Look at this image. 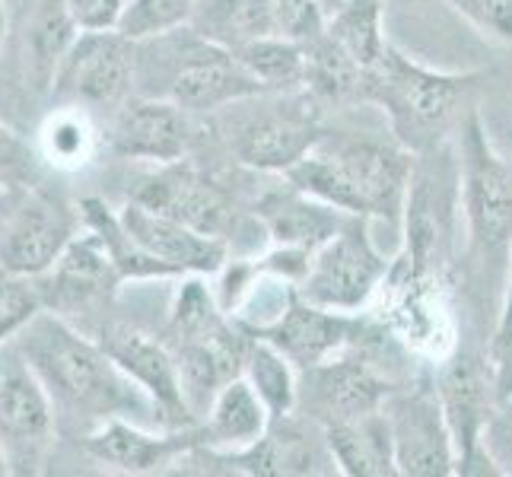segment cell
<instances>
[{"label": "cell", "instance_id": "obj_4", "mask_svg": "<svg viewBox=\"0 0 512 477\" xmlns=\"http://www.w3.org/2000/svg\"><path fill=\"white\" fill-rule=\"evenodd\" d=\"M144 42L156 48V80H163V90L156 96L172 99L191 115L271 96L233 51L204 42L198 32H191V26L153 35V39ZM147 77H153V70L150 74H137V83Z\"/></svg>", "mask_w": 512, "mask_h": 477}, {"label": "cell", "instance_id": "obj_23", "mask_svg": "<svg viewBox=\"0 0 512 477\" xmlns=\"http://www.w3.org/2000/svg\"><path fill=\"white\" fill-rule=\"evenodd\" d=\"M328 449L338 474L344 477H395V443L392 427L382 408L347 417L325 427Z\"/></svg>", "mask_w": 512, "mask_h": 477}, {"label": "cell", "instance_id": "obj_7", "mask_svg": "<svg viewBox=\"0 0 512 477\" xmlns=\"http://www.w3.org/2000/svg\"><path fill=\"white\" fill-rule=\"evenodd\" d=\"M369 223L373 217L350 214L338 233L315 249L306 277L296 284L299 296L334 312H366L392 268L369 236Z\"/></svg>", "mask_w": 512, "mask_h": 477}, {"label": "cell", "instance_id": "obj_27", "mask_svg": "<svg viewBox=\"0 0 512 477\" xmlns=\"http://www.w3.org/2000/svg\"><path fill=\"white\" fill-rule=\"evenodd\" d=\"M363 67L350 51L325 29L306 45V80L303 90L315 102H360Z\"/></svg>", "mask_w": 512, "mask_h": 477}, {"label": "cell", "instance_id": "obj_20", "mask_svg": "<svg viewBox=\"0 0 512 477\" xmlns=\"http://www.w3.org/2000/svg\"><path fill=\"white\" fill-rule=\"evenodd\" d=\"M80 446L99 465H109L125 474H153V471H166L169 465H179V458L188 449L201 446V430L163 427L160 433H150L137 420L112 417L86 436H80Z\"/></svg>", "mask_w": 512, "mask_h": 477}, {"label": "cell", "instance_id": "obj_14", "mask_svg": "<svg viewBox=\"0 0 512 477\" xmlns=\"http://www.w3.org/2000/svg\"><path fill=\"white\" fill-rule=\"evenodd\" d=\"M77 236V214L58 194L29 185L16 194L0 223V268L20 277H42Z\"/></svg>", "mask_w": 512, "mask_h": 477}, {"label": "cell", "instance_id": "obj_5", "mask_svg": "<svg viewBox=\"0 0 512 477\" xmlns=\"http://www.w3.org/2000/svg\"><path fill=\"white\" fill-rule=\"evenodd\" d=\"M458 201L474 264H500L512 249V166L497 153L478 112L458 137Z\"/></svg>", "mask_w": 512, "mask_h": 477}, {"label": "cell", "instance_id": "obj_24", "mask_svg": "<svg viewBox=\"0 0 512 477\" xmlns=\"http://www.w3.org/2000/svg\"><path fill=\"white\" fill-rule=\"evenodd\" d=\"M268 427H271L268 404L261 401V395L245 376L229 379L198 423L201 446L210 449H245L268 433Z\"/></svg>", "mask_w": 512, "mask_h": 477}, {"label": "cell", "instance_id": "obj_2", "mask_svg": "<svg viewBox=\"0 0 512 477\" xmlns=\"http://www.w3.org/2000/svg\"><path fill=\"white\" fill-rule=\"evenodd\" d=\"M414 150L373 137H322L284 179L347 214L398 220L414 182Z\"/></svg>", "mask_w": 512, "mask_h": 477}, {"label": "cell", "instance_id": "obj_8", "mask_svg": "<svg viewBox=\"0 0 512 477\" xmlns=\"http://www.w3.org/2000/svg\"><path fill=\"white\" fill-rule=\"evenodd\" d=\"M182 458L201 462L204 474H245V477H306L338 474L328 449L325 427L299 411L271 417V427L245 449H210L194 446Z\"/></svg>", "mask_w": 512, "mask_h": 477}, {"label": "cell", "instance_id": "obj_3", "mask_svg": "<svg viewBox=\"0 0 512 477\" xmlns=\"http://www.w3.org/2000/svg\"><path fill=\"white\" fill-rule=\"evenodd\" d=\"M484 74H446L430 70L388 42L379 61L363 70L360 102H373L392 121L398 144L408 150L433 147V140L449 128L468 93Z\"/></svg>", "mask_w": 512, "mask_h": 477}, {"label": "cell", "instance_id": "obj_22", "mask_svg": "<svg viewBox=\"0 0 512 477\" xmlns=\"http://www.w3.org/2000/svg\"><path fill=\"white\" fill-rule=\"evenodd\" d=\"M255 217L274 245L315 255V249L338 233L350 214L328 201L312 198V194L299 191L296 185L287 182V188H274L268 194H261L255 204Z\"/></svg>", "mask_w": 512, "mask_h": 477}, {"label": "cell", "instance_id": "obj_26", "mask_svg": "<svg viewBox=\"0 0 512 477\" xmlns=\"http://www.w3.org/2000/svg\"><path fill=\"white\" fill-rule=\"evenodd\" d=\"M80 220L90 233L99 239V245L109 255V261L115 264V271L121 274V280H153V277H179L172 268H166L163 261H156L153 255H147L140 245L131 239V233L125 229L118 214H112V207L99 201V198H86L80 204Z\"/></svg>", "mask_w": 512, "mask_h": 477}, {"label": "cell", "instance_id": "obj_38", "mask_svg": "<svg viewBox=\"0 0 512 477\" xmlns=\"http://www.w3.org/2000/svg\"><path fill=\"white\" fill-rule=\"evenodd\" d=\"M481 446L497 474H512V395L497 404V411H493L481 436Z\"/></svg>", "mask_w": 512, "mask_h": 477}, {"label": "cell", "instance_id": "obj_34", "mask_svg": "<svg viewBox=\"0 0 512 477\" xmlns=\"http://www.w3.org/2000/svg\"><path fill=\"white\" fill-rule=\"evenodd\" d=\"M35 312H42V296L32 277H20L0 268V344L16 338Z\"/></svg>", "mask_w": 512, "mask_h": 477}, {"label": "cell", "instance_id": "obj_39", "mask_svg": "<svg viewBox=\"0 0 512 477\" xmlns=\"http://www.w3.org/2000/svg\"><path fill=\"white\" fill-rule=\"evenodd\" d=\"M77 32H112L121 26L128 0H64Z\"/></svg>", "mask_w": 512, "mask_h": 477}, {"label": "cell", "instance_id": "obj_11", "mask_svg": "<svg viewBox=\"0 0 512 477\" xmlns=\"http://www.w3.org/2000/svg\"><path fill=\"white\" fill-rule=\"evenodd\" d=\"M137 86V42L125 32H80L51 80L58 105H121Z\"/></svg>", "mask_w": 512, "mask_h": 477}, {"label": "cell", "instance_id": "obj_30", "mask_svg": "<svg viewBox=\"0 0 512 477\" xmlns=\"http://www.w3.org/2000/svg\"><path fill=\"white\" fill-rule=\"evenodd\" d=\"M328 32L363 70L373 67L388 45L382 26V0H344V7L328 20Z\"/></svg>", "mask_w": 512, "mask_h": 477}, {"label": "cell", "instance_id": "obj_33", "mask_svg": "<svg viewBox=\"0 0 512 477\" xmlns=\"http://www.w3.org/2000/svg\"><path fill=\"white\" fill-rule=\"evenodd\" d=\"M194 7H198V0H131L118 32H125L134 42H144L153 35L188 26Z\"/></svg>", "mask_w": 512, "mask_h": 477}, {"label": "cell", "instance_id": "obj_18", "mask_svg": "<svg viewBox=\"0 0 512 477\" xmlns=\"http://www.w3.org/2000/svg\"><path fill=\"white\" fill-rule=\"evenodd\" d=\"M112 150L125 159L169 166L182 163L191 150V112L172 99L160 96H128L118 105L112 121Z\"/></svg>", "mask_w": 512, "mask_h": 477}, {"label": "cell", "instance_id": "obj_40", "mask_svg": "<svg viewBox=\"0 0 512 477\" xmlns=\"http://www.w3.org/2000/svg\"><path fill=\"white\" fill-rule=\"evenodd\" d=\"M490 360H493V376H497V395L503 401L512 395V331L503 341L490 344Z\"/></svg>", "mask_w": 512, "mask_h": 477}, {"label": "cell", "instance_id": "obj_45", "mask_svg": "<svg viewBox=\"0 0 512 477\" xmlns=\"http://www.w3.org/2000/svg\"><path fill=\"white\" fill-rule=\"evenodd\" d=\"M0 39H4V10H0Z\"/></svg>", "mask_w": 512, "mask_h": 477}, {"label": "cell", "instance_id": "obj_12", "mask_svg": "<svg viewBox=\"0 0 512 477\" xmlns=\"http://www.w3.org/2000/svg\"><path fill=\"white\" fill-rule=\"evenodd\" d=\"M55 430V404L42 379L35 376L16 341H4L0 344V443L10 455L13 471L29 474L35 465H42Z\"/></svg>", "mask_w": 512, "mask_h": 477}, {"label": "cell", "instance_id": "obj_16", "mask_svg": "<svg viewBox=\"0 0 512 477\" xmlns=\"http://www.w3.org/2000/svg\"><path fill=\"white\" fill-rule=\"evenodd\" d=\"M96 338L109 350V357L121 366V373L134 379L140 385V392L153 401L156 414H160V427L166 430L198 427V420H194L188 408L179 363H175V353L169 344L128 325H102Z\"/></svg>", "mask_w": 512, "mask_h": 477}, {"label": "cell", "instance_id": "obj_41", "mask_svg": "<svg viewBox=\"0 0 512 477\" xmlns=\"http://www.w3.org/2000/svg\"><path fill=\"white\" fill-rule=\"evenodd\" d=\"M509 331H512V249H509V258H506V284H503V303H500L497 331H493V341L490 344L503 341Z\"/></svg>", "mask_w": 512, "mask_h": 477}, {"label": "cell", "instance_id": "obj_44", "mask_svg": "<svg viewBox=\"0 0 512 477\" xmlns=\"http://www.w3.org/2000/svg\"><path fill=\"white\" fill-rule=\"evenodd\" d=\"M4 474H13V465H10V455H7L4 443H0V477Z\"/></svg>", "mask_w": 512, "mask_h": 477}, {"label": "cell", "instance_id": "obj_19", "mask_svg": "<svg viewBox=\"0 0 512 477\" xmlns=\"http://www.w3.org/2000/svg\"><path fill=\"white\" fill-rule=\"evenodd\" d=\"M121 284V274L105 255L99 239L86 229L83 236H74L64 255L51 268L35 277V287L42 296V309H51L58 315L86 312L93 315L115 296Z\"/></svg>", "mask_w": 512, "mask_h": 477}, {"label": "cell", "instance_id": "obj_17", "mask_svg": "<svg viewBox=\"0 0 512 477\" xmlns=\"http://www.w3.org/2000/svg\"><path fill=\"white\" fill-rule=\"evenodd\" d=\"M366 328V312H334L309 303L296 290L293 303L280 312L274 325L258 331V338L271 341L296 369H309L353 347L366 334Z\"/></svg>", "mask_w": 512, "mask_h": 477}, {"label": "cell", "instance_id": "obj_43", "mask_svg": "<svg viewBox=\"0 0 512 477\" xmlns=\"http://www.w3.org/2000/svg\"><path fill=\"white\" fill-rule=\"evenodd\" d=\"M319 7H322V13H325V20H331V16L344 7V0H319Z\"/></svg>", "mask_w": 512, "mask_h": 477}, {"label": "cell", "instance_id": "obj_37", "mask_svg": "<svg viewBox=\"0 0 512 477\" xmlns=\"http://www.w3.org/2000/svg\"><path fill=\"white\" fill-rule=\"evenodd\" d=\"M32 179H35V153L20 134L0 125V182L13 188H29Z\"/></svg>", "mask_w": 512, "mask_h": 477}, {"label": "cell", "instance_id": "obj_31", "mask_svg": "<svg viewBox=\"0 0 512 477\" xmlns=\"http://www.w3.org/2000/svg\"><path fill=\"white\" fill-rule=\"evenodd\" d=\"M77 35L80 32H77L74 20H70L64 0H39V10H35L32 23H29V45H32L39 86H51L64 51L74 45Z\"/></svg>", "mask_w": 512, "mask_h": 477}, {"label": "cell", "instance_id": "obj_42", "mask_svg": "<svg viewBox=\"0 0 512 477\" xmlns=\"http://www.w3.org/2000/svg\"><path fill=\"white\" fill-rule=\"evenodd\" d=\"M23 188H13V185H4L0 182V223L7 220V214H10V207L16 204V194H20Z\"/></svg>", "mask_w": 512, "mask_h": 477}, {"label": "cell", "instance_id": "obj_6", "mask_svg": "<svg viewBox=\"0 0 512 477\" xmlns=\"http://www.w3.org/2000/svg\"><path fill=\"white\" fill-rule=\"evenodd\" d=\"M366 312L427 363L439 366L458 350L446 271H423L398 255Z\"/></svg>", "mask_w": 512, "mask_h": 477}, {"label": "cell", "instance_id": "obj_13", "mask_svg": "<svg viewBox=\"0 0 512 477\" xmlns=\"http://www.w3.org/2000/svg\"><path fill=\"white\" fill-rule=\"evenodd\" d=\"M382 411L392 427L395 465L401 477H452L458 468L455 443L439 404L436 385L408 382L385 398Z\"/></svg>", "mask_w": 512, "mask_h": 477}, {"label": "cell", "instance_id": "obj_9", "mask_svg": "<svg viewBox=\"0 0 512 477\" xmlns=\"http://www.w3.org/2000/svg\"><path fill=\"white\" fill-rule=\"evenodd\" d=\"M319 102L306 90L277 93V105L255 109L249 115H236L226 128L229 153L236 163L258 172L293 169L319 140L325 137L319 125Z\"/></svg>", "mask_w": 512, "mask_h": 477}, {"label": "cell", "instance_id": "obj_25", "mask_svg": "<svg viewBox=\"0 0 512 477\" xmlns=\"http://www.w3.org/2000/svg\"><path fill=\"white\" fill-rule=\"evenodd\" d=\"M188 26L204 42L226 51H239L264 35H280L271 0H198Z\"/></svg>", "mask_w": 512, "mask_h": 477}, {"label": "cell", "instance_id": "obj_36", "mask_svg": "<svg viewBox=\"0 0 512 477\" xmlns=\"http://www.w3.org/2000/svg\"><path fill=\"white\" fill-rule=\"evenodd\" d=\"M449 7L478 32L512 48V0H449Z\"/></svg>", "mask_w": 512, "mask_h": 477}, {"label": "cell", "instance_id": "obj_10", "mask_svg": "<svg viewBox=\"0 0 512 477\" xmlns=\"http://www.w3.org/2000/svg\"><path fill=\"white\" fill-rule=\"evenodd\" d=\"M433 385H436L439 404H443L455 455H458L455 474H462V477L497 474V468H493V462L481 446V436L500 404L490 353L481 357V353L455 350L452 357L439 363Z\"/></svg>", "mask_w": 512, "mask_h": 477}, {"label": "cell", "instance_id": "obj_1", "mask_svg": "<svg viewBox=\"0 0 512 477\" xmlns=\"http://www.w3.org/2000/svg\"><path fill=\"white\" fill-rule=\"evenodd\" d=\"M13 341L42 379L58 427H77L86 436L112 417L160 423L153 401L121 373L99 338L77 331L64 315L51 309L35 312Z\"/></svg>", "mask_w": 512, "mask_h": 477}, {"label": "cell", "instance_id": "obj_21", "mask_svg": "<svg viewBox=\"0 0 512 477\" xmlns=\"http://www.w3.org/2000/svg\"><path fill=\"white\" fill-rule=\"evenodd\" d=\"M118 217L140 249L153 255L156 261H163L166 268H172L179 277L220 274L223 264L229 261L226 239L204 236L198 229L185 226L182 220L166 217L160 210H150L134 198L121 207Z\"/></svg>", "mask_w": 512, "mask_h": 477}, {"label": "cell", "instance_id": "obj_35", "mask_svg": "<svg viewBox=\"0 0 512 477\" xmlns=\"http://www.w3.org/2000/svg\"><path fill=\"white\" fill-rule=\"evenodd\" d=\"M274 7V23L277 32L287 35L293 42H303L309 45L312 39L328 29V20L319 7V0H271Z\"/></svg>", "mask_w": 512, "mask_h": 477}, {"label": "cell", "instance_id": "obj_15", "mask_svg": "<svg viewBox=\"0 0 512 477\" xmlns=\"http://www.w3.org/2000/svg\"><path fill=\"white\" fill-rule=\"evenodd\" d=\"M131 198L214 239H229L239 226V204L233 191L210 175L185 166V159L147 175Z\"/></svg>", "mask_w": 512, "mask_h": 477}, {"label": "cell", "instance_id": "obj_32", "mask_svg": "<svg viewBox=\"0 0 512 477\" xmlns=\"http://www.w3.org/2000/svg\"><path fill=\"white\" fill-rule=\"evenodd\" d=\"M45 156L61 169H77L90 163L96 150V134L90 118L80 112V105H58V112L45 121L42 128Z\"/></svg>", "mask_w": 512, "mask_h": 477}, {"label": "cell", "instance_id": "obj_29", "mask_svg": "<svg viewBox=\"0 0 512 477\" xmlns=\"http://www.w3.org/2000/svg\"><path fill=\"white\" fill-rule=\"evenodd\" d=\"M242 376L252 382V388L268 404L271 417H284L296 411L299 401V369L280 353L271 341L252 334L249 353H245Z\"/></svg>", "mask_w": 512, "mask_h": 477}, {"label": "cell", "instance_id": "obj_28", "mask_svg": "<svg viewBox=\"0 0 512 477\" xmlns=\"http://www.w3.org/2000/svg\"><path fill=\"white\" fill-rule=\"evenodd\" d=\"M233 55L268 93L303 90V80H306V45L303 42H293L287 35H264V39L249 42L245 48L233 51Z\"/></svg>", "mask_w": 512, "mask_h": 477}]
</instances>
